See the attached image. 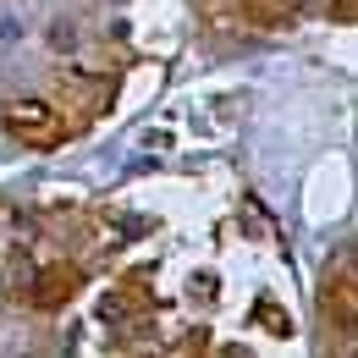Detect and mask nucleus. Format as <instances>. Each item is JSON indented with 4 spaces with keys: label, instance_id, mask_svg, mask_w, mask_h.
Masks as SVG:
<instances>
[{
    "label": "nucleus",
    "instance_id": "1a4fd4ad",
    "mask_svg": "<svg viewBox=\"0 0 358 358\" xmlns=\"http://www.w3.org/2000/svg\"><path fill=\"white\" fill-rule=\"evenodd\" d=\"M358 17V0H336V22H353Z\"/></svg>",
    "mask_w": 358,
    "mask_h": 358
},
{
    "label": "nucleus",
    "instance_id": "7ed1b4c3",
    "mask_svg": "<svg viewBox=\"0 0 358 358\" xmlns=\"http://www.w3.org/2000/svg\"><path fill=\"white\" fill-rule=\"evenodd\" d=\"M78 287H83V270L78 265H45L34 275V287H28V303L34 309H61V303L78 298Z\"/></svg>",
    "mask_w": 358,
    "mask_h": 358
},
{
    "label": "nucleus",
    "instance_id": "39448f33",
    "mask_svg": "<svg viewBox=\"0 0 358 358\" xmlns=\"http://www.w3.org/2000/svg\"><path fill=\"white\" fill-rule=\"evenodd\" d=\"M237 6H243V17L259 22V28H281V22L298 17V0H237Z\"/></svg>",
    "mask_w": 358,
    "mask_h": 358
},
{
    "label": "nucleus",
    "instance_id": "20e7f679",
    "mask_svg": "<svg viewBox=\"0 0 358 358\" xmlns=\"http://www.w3.org/2000/svg\"><path fill=\"white\" fill-rule=\"evenodd\" d=\"M320 314H325V325H336L342 336L358 325V287H353V270H336V275H325Z\"/></svg>",
    "mask_w": 358,
    "mask_h": 358
},
{
    "label": "nucleus",
    "instance_id": "6e6552de",
    "mask_svg": "<svg viewBox=\"0 0 358 358\" xmlns=\"http://www.w3.org/2000/svg\"><path fill=\"white\" fill-rule=\"evenodd\" d=\"M50 50H55V55H66V50H78V28H72L66 17H61V22H50Z\"/></svg>",
    "mask_w": 358,
    "mask_h": 358
},
{
    "label": "nucleus",
    "instance_id": "f257e3e1",
    "mask_svg": "<svg viewBox=\"0 0 358 358\" xmlns=\"http://www.w3.org/2000/svg\"><path fill=\"white\" fill-rule=\"evenodd\" d=\"M0 127L17 143H28V149H55V143L72 138V122L45 99H6L0 105Z\"/></svg>",
    "mask_w": 358,
    "mask_h": 358
},
{
    "label": "nucleus",
    "instance_id": "0eeeda50",
    "mask_svg": "<svg viewBox=\"0 0 358 358\" xmlns=\"http://www.w3.org/2000/svg\"><path fill=\"white\" fill-rule=\"evenodd\" d=\"M254 320H259V325H265L270 336H287V331H292V320H287V314L275 309V303H270V298H265V303H259V309H254Z\"/></svg>",
    "mask_w": 358,
    "mask_h": 358
},
{
    "label": "nucleus",
    "instance_id": "f03ea898",
    "mask_svg": "<svg viewBox=\"0 0 358 358\" xmlns=\"http://www.w3.org/2000/svg\"><path fill=\"white\" fill-rule=\"evenodd\" d=\"M55 94H61V105H66V110H78L83 122H94L99 110H110L116 78H110V72H61Z\"/></svg>",
    "mask_w": 358,
    "mask_h": 358
},
{
    "label": "nucleus",
    "instance_id": "423d86ee",
    "mask_svg": "<svg viewBox=\"0 0 358 358\" xmlns=\"http://www.w3.org/2000/svg\"><path fill=\"white\" fill-rule=\"evenodd\" d=\"M99 320H105V325H133V303H127L122 292H105V298H99Z\"/></svg>",
    "mask_w": 358,
    "mask_h": 358
}]
</instances>
